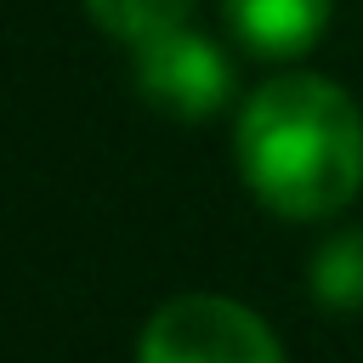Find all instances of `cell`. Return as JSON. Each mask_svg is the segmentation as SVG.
I'll use <instances>...</instances> for the list:
<instances>
[{
  "label": "cell",
  "mask_w": 363,
  "mask_h": 363,
  "mask_svg": "<svg viewBox=\"0 0 363 363\" xmlns=\"http://www.w3.org/2000/svg\"><path fill=\"white\" fill-rule=\"evenodd\" d=\"M233 147L250 193L272 216L318 221L357 199L363 108L323 74H284L244 102Z\"/></svg>",
  "instance_id": "cell-1"
},
{
  "label": "cell",
  "mask_w": 363,
  "mask_h": 363,
  "mask_svg": "<svg viewBox=\"0 0 363 363\" xmlns=\"http://www.w3.org/2000/svg\"><path fill=\"white\" fill-rule=\"evenodd\" d=\"M136 363H284V346L244 301L176 295L147 318Z\"/></svg>",
  "instance_id": "cell-2"
},
{
  "label": "cell",
  "mask_w": 363,
  "mask_h": 363,
  "mask_svg": "<svg viewBox=\"0 0 363 363\" xmlns=\"http://www.w3.org/2000/svg\"><path fill=\"white\" fill-rule=\"evenodd\" d=\"M136 85L153 108H164L176 119H204L227 102L233 68H227V57L216 51L210 34L176 23V28L136 40Z\"/></svg>",
  "instance_id": "cell-3"
},
{
  "label": "cell",
  "mask_w": 363,
  "mask_h": 363,
  "mask_svg": "<svg viewBox=\"0 0 363 363\" xmlns=\"http://www.w3.org/2000/svg\"><path fill=\"white\" fill-rule=\"evenodd\" d=\"M227 23L255 57H301L329 23V0H227Z\"/></svg>",
  "instance_id": "cell-4"
},
{
  "label": "cell",
  "mask_w": 363,
  "mask_h": 363,
  "mask_svg": "<svg viewBox=\"0 0 363 363\" xmlns=\"http://www.w3.org/2000/svg\"><path fill=\"white\" fill-rule=\"evenodd\" d=\"M312 295L323 301V306H335V312H352V306H363V227H346V233H335V238H323L318 244V255H312Z\"/></svg>",
  "instance_id": "cell-5"
},
{
  "label": "cell",
  "mask_w": 363,
  "mask_h": 363,
  "mask_svg": "<svg viewBox=\"0 0 363 363\" xmlns=\"http://www.w3.org/2000/svg\"><path fill=\"white\" fill-rule=\"evenodd\" d=\"M187 6L193 0H85V11L108 28V34H119V40H147V34H159V28H176V23H187Z\"/></svg>",
  "instance_id": "cell-6"
}]
</instances>
